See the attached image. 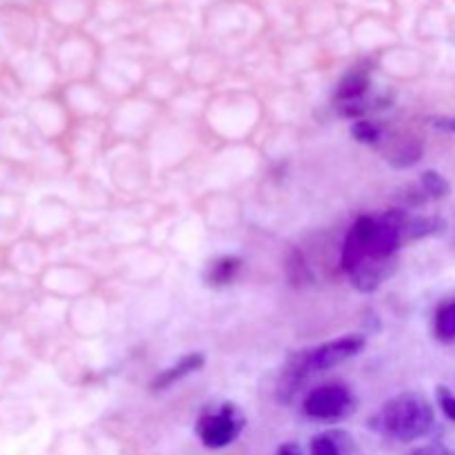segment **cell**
I'll return each instance as SVG.
<instances>
[{
  "label": "cell",
  "mask_w": 455,
  "mask_h": 455,
  "mask_svg": "<svg viewBox=\"0 0 455 455\" xmlns=\"http://www.w3.org/2000/svg\"><path fill=\"white\" fill-rule=\"evenodd\" d=\"M422 158V142L411 138V140H400L391 151H387V160L395 169H404L416 164Z\"/></svg>",
  "instance_id": "obj_9"
},
{
  "label": "cell",
  "mask_w": 455,
  "mask_h": 455,
  "mask_svg": "<svg viewBox=\"0 0 455 455\" xmlns=\"http://www.w3.org/2000/svg\"><path fill=\"white\" fill-rule=\"evenodd\" d=\"M238 269H240V258H234V256L218 258V260H213L212 265L207 267V271H204V280H207V284H212V287H225V284H229L231 280L235 278V271Z\"/></svg>",
  "instance_id": "obj_8"
},
{
  "label": "cell",
  "mask_w": 455,
  "mask_h": 455,
  "mask_svg": "<svg viewBox=\"0 0 455 455\" xmlns=\"http://www.w3.org/2000/svg\"><path fill=\"white\" fill-rule=\"evenodd\" d=\"M354 411V398L345 385H323L305 400V413L315 420H342Z\"/></svg>",
  "instance_id": "obj_3"
},
{
  "label": "cell",
  "mask_w": 455,
  "mask_h": 455,
  "mask_svg": "<svg viewBox=\"0 0 455 455\" xmlns=\"http://www.w3.org/2000/svg\"><path fill=\"white\" fill-rule=\"evenodd\" d=\"M369 87V78L364 71H351L338 87V102L360 100Z\"/></svg>",
  "instance_id": "obj_10"
},
{
  "label": "cell",
  "mask_w": 455,
  "mask_h": 455,
  "mask_svg": "<svg viewBox=\"0 0 455 455\" xmlns=\"http://www.w3.org/2000/svg\"><path fill=\"white\" fill-rule=\"evenodd\" d=\"M411 455H455V451L447 449L444 444H427V447L416 449Z\"/></svg>",
  "instance_id": "obj_16"
},
{
  "label": "cell",
  "mask_w": 455,
  "mask_h": 455,
  "mask_svg": "<svg viewBox=\"0 0 455 455\" xmlns=\"http://www.w3.org/2000/svg\"><path fill=\"white\" fill-rule=\"evenodd\" d=\"M351 447L354 444L345 431H331L311 440V455H345Z\"/></svg>",
  "instance_id": "obj_7"
},
{
  "label": "cell",
  "mask_w": 455,
  "mask_h": 455,
  "mask_svg": "<svg viewBox=\"0 0 455 455\" xmlns=\"http://www.w3.org/2000/svg\"><path fill=\"white\" fill-rule=\"evenodd\" d=\"M435 411L422 394H400L369 418V429L395 443H413L434 429Z\"/></svg>",
  "instance_id": "obj_1"
},
{
  "label": "cell",
  "mask_w": 455,
  "mask_h": 455,
  "mask_svg": "<svg viewBox=\"0 0 455 455\" xmlns=\"http://www.w3.org/2000/svg\"><path fill=\"white\" fill-rule=\"evenodd\" d=\"M435 336L443 342L455 340V302H447L435 314Z\"/></svg>",
  "instance_id": "obj_11"
},
{
  "label": "cell",
  "mask_w": 455,
  "mask_h": 455,
  "mask_svg": "<svg viewBox=\"0 0 455 455\" xmlns=\"http://www.w3.org/2000/svg\"><path fill=\"white\" fill-rule=\"evenodd\" d=\"M418 185H420V189L425 191V196L429 200H440L444 196H449V191H451L449 182L438 172H425L420 176V180H418Z\"/></svg>",
  "instance_id": "obj_12"
},
{
  "label": "cell",
  "mask_w": 455,
  "mask_h": 455,
  "mask_svg": "<svg viewBox=\"0 0 455 455\" xmlns=\"http://www.w3.org/2000/svg\"><path fill=\"white\" fill-rule=\"evenodd\" d=\"M447 222L438 216H407L403 225V240H420L443 234Z\"/></svg>",
  "instance_id": "obj_6"
},
{
  "label": "cell",
  "mask_w": 455,
  "mask_h": 455,
  "mask_svg": "<svg viewBox=\"0 0 455 455\" xmlns=\"http://www.w3.org/2000/svg\"><path fill=\"white\" fill-rule=\"evenodd\" d=\"M287 275L293 284H302V283H311L314 275H311L309 267H307L305 258H302L300 251H291L289 253L287 260Z\"/></svg>",
  "instance_id": "obj_13"
},
{
  "label": "cell",
  "mask_w": 455,
  "mask_h": 455,
  "mask_svg": "<svg viewBox=\"0 0 455 455\" xmlns=\"http://www.w3.org/2000/svg\"><path fill=\"white\" fill-rule=\"evenodd\" d=\"M244 427V416L235 404H222L218 411H207L200 416L196 431L198 438L207 449H222L229 447L240 435Z\"/></svg>",
  "instance_id": "obj_2"
},
{
  "label": "cell",
  "mask_w": 455,
  "mask_h": 455,
  "mask_svg": "<svg viewBox=\"0 0 455 455\" xmlns=\"http://www.w3.org/2000/svg\"><path fill=\"white\" fill-rule=\"evenodd\" d=\"M438 403L440 407H443L444 416L455 422V395L447 389V387H438Z\"/></svg>",
  "instance_id": "obj_15"
},
{
  "label": "cell",
  "mask_w": 455,
  "mask_h": 455,
  "mask_svg": "<svg viewBox=\"0 0 455 455\" xmlns=\"http://www.w3.org/2000/svg\"><path fill=\"white\" fill-rule=\"evenodd\" d=\"M351 133L355 136V140H360L363 145H376L380 140V127L376 123H369V120H358L351 129Z\"/></svg>",
  "instance_id": "obj_14"
},
{
  "label": "cell",
  "mask_w": 455,
  "mask_h": 455,
  "mask_svg": "<svg viewBox=\"0 0 455 455\" xmlns=\"http://www.w3.org/2000/svg\"><path fill=\"white\" fill-rule=\"evenodd\" d=\"M275 455H302V449L298 447L296 443H287L278 449V453Z\"/></svg>",
  "instance_id": "obj_18"
},
{
  "label": "cell",
  "mask_w": 455,
  "mask_h": 455,
  "mask_svg": "<svg viewBox=\"0 0 455 455\" xmlns=\"http://www.w3.org/2000/svg\"><path fill=\"white\" fill-rule=\"evenodd\" d=\"M431 124L438 129H444V132L455 133V118H449V116H443V118H431Z\"/></svg>",
  "instance_id": "obj_17"
},
{
  "label": "cell",
  "mask_w": 455,
  "mask_h": 455,
  "mask_svg": "<svg viewBox=\"0 0 455 455\" xmlns=\"http://www.w3.org/2000/svg\"><path fill=\"white\" fill-rule=\"evenodd\" d=\"M395 258H385V260H373V258H367V260L360 262L358 267L349 271L351 284H354L358 291L371 293L389 278L395 271Z\"/></svg>",
  "instance_id": "obj_4"
},
{
  "label": "cell",
  "mask_w": 455,
  "mask_h": 455,
  "mask_svg": "<svg viewBox=\"0 0 455 455\" xmlns=\"http://www.w3.org/2000/svg\"><path fill=\"white\" fill-rule=\"evenodd\" d=\"M204 364V358L203 354H187L182 355L180 360H178L176 364H172V367H167L164 371H160L158 376L154 378V382H151V391H164L167 387H172L173 382L182 380V378H187L189 373L198 371L200 367Z\"/></svg>",
  "instance_id": "obj_5"
}]
</instances>
